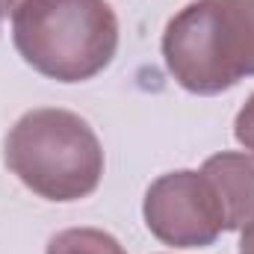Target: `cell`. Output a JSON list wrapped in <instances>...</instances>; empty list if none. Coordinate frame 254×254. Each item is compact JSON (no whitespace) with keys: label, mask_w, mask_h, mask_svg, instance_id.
<instances>
[{"label":"cell","mask_w":254,"mask_h":254,"mask_svg":"<svg viewBox=\"0 0 254 254\" xmlns=\"http://www.w3.org/2000/svg\"><path fill=\"white\" fill-rule=\"evenodd\" d=\"M24 63L60 83H83L113 63L119 18L107 0H27L12 12Z\"/></svg>","instance_id":"1"},{"label":"cell","mask_w":254,"mask_h":254,"mask_svg":"<svg viewBox=\"0 0 254 254\" xmlns=\"http://www.w3.org/2000/svg\"><path fill=\"white\" fill-rule=\"evenodd\" d=\"M163 57L195 95H219L254 77V0H192L169 21Z\"/></svg>","instance_id":"2"},{"label":"cell","mask_w":254,"mask_h":254,"mask_svg":"<svg viewBox=\"0 0 254 254\" xmlns=\"http://www.w3.org/2000/svg\"><path fill=\"white\" fill-rule=\"evenodd\" d=\"M6 166L48 201H77L98 190L104 151L95 130L68 110H33L6 136Z\"/></svg>","instance_id":"3"},{"label":"cell","mask_w":254,"mask_h":254,"mask_svg":"<svg viewBox=\"0 0 254 254\" xmlns=\"http://www.w3.org/2000/svg\"><path fill=\"white\" fill-rule=\"evenodd\" d=\"M148 231L178 249H201L225 231V210L204 172H169L145 192Z\"/></svg>","instance_id":"4"},{"label":"cell","mask_w":254,"mask_h":254,"mask_svg":"<svg viewBox=\"0 0 254 254\" xmlns=\"http://www.w3.org/2000/svg\"><path fill=\"white\" fill-rule=\"evenodd\" d=\"M204 178L213 184L225 210V231H240L254 219V160L222 151L204 163Z\"/></svg>","instance_id":"5"},{"label":"cell","mask_w":254,"mask_h":254,"mask_svg":"<svg viewBox=\"0 0 254 254\" xmlns=\"http://www.w3.org/2000/svg\"><path fill=\"white\" fill-rule=\"evenodd\" d=\"M48 254H127L122 243L98 228H68L60 231L51 243Z\"/></svg>","instance_id":"6"},{"label":"cell","mask_w":254,"mask_h":254,"mask_svg":"<svg viewBox=\"0 0 254 254\" xmlns=\"http://www.w3.org/2000/svg\"><path fill=\"white\" fill-rule=\"evenodd\" d=\"M234 136H237V142L254 157V95L246 101V107L240 110V116L234 122Z\"/></svg>","instance_id":"7"},{"label":"cell","mask_w":254,"mask_h":254,"mask_svg":"<svg viewBox=\"0 0 254 254\" xmlns=\"http://www.w3.org/2000/svg\"><path fill=\"white\" fill-rule=\"evenodd\" d=\"M240 254H254V219L243 228V240H240Z\"/></svg>","instance_id":"8"},{"label":"cell","mask_w":254,"mask_h":254,"mask_svg":"<svg viewBox=\"0 0 254 254\" xmlns=\"http://www.w3.org/2000/svg\"><path fill=\"white\" fill-rule=\"evenodd\" d=\"M21 3H27V0H0V9H3V15H9V12H15Z\"/></svg>","instance_id":"9"},{"label":"cell","mask_w":254,"mask_h":254,"mask_svg":"<svg viewBox=\"0 0 254 254\" xmlns=\"http://www.w3.org/2000/svg\"><path fill=\"white\" fill-rule=\"evenodd\" d=\"M0 21H3V9H0Z\"/></svg>","instance_id":"10"}]
</instances>
